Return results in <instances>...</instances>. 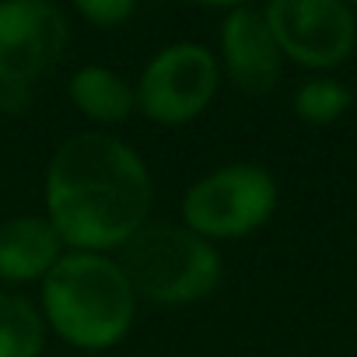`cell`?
<instances>
[{
  "label": "cell",
  "instance_id": "ba28073f",
  "mask_svg": "<svg viewBox=\"0 0 357 357\" xmlns=\"http://www.w3.org/2000/svg\"><path fill=\"white\" fill-rule=\"evenodd\" d=\"M221 53H225V67H228L231 81L242 91L263 95L280 77L284 53H280L263 11H256V8H235L225 18V25H221Z\"/></svg>",
  "mask_w": 357,
  "mask_h": 357
},
{
  "label": "cell",
  "instance_id": "8992f818",
  "mask_svg": "<svg viewBox=\"0 0 357 357\" xmlns=\"http://www.w3.org/2000/svg\"><path fill=\"white\" fill-rule=\"evenodd\" d=\"M263 18L280 53L305 67H336L357 43V22L340 0H273Z\"/></svg>",
  "mask_w": 357,
  "mask_h": 357
},
{
  "label": "cell",
  "instance_id": "5b68a950",
  "mask_svg": "<svg viewBox=\"0 0 357 357\" xmlns=\"http://www.w3.org/2000/svg\"><path fill=\"white\" fill-rule=\"evenodd\" d=\"M133 91L147 119L165 126L190 123L211 105L218 91V60L200 43H175L144 67Z\"/></svg>",
  "mask_w": 357,
  "mask_h": 357
},
{
  "label": "cell",
  "instance_id": "4fadbf2b",
  "mask_svg": "<svg viewBox=\"0 0 357 357\" xmlns=\"http://www.w3.org/2000/svg\"><path fill=\"white\" fill-rule=\"evenodd\" d=\"M133 11L137 8L130 4V0H77V15L88 18L91 25H98V29H116Z\"/></svg>",
  "mask_w": 357,
  "mask_h": 357
},
{
  "label": "cell",
  "instance_id": "8fae6325",
  "mask_svg": "<svg viewBox=\"0 0 357 357\" xmlns=\"http://www.w3.org/2000/svg\"><path fill=\"white\" fill-rule=\"evenodd\" d=\"M46 322L29 298L0 291V357H43Z\"/></svg>",
  "mask_w": 357,
  "mask_h": 357
},
{
  "label": "cell",
  "instance_id": "9c48e42d",
  "mask_svg": "<svg viewBox=\"0 0 357 357\" xmlns=\"http://www.w3.org/2000/svg\"><path fill=\"white\" fill-rule=\"evenodd\" d=\"M63 238L39 214L8 218L0 225V280L29 284L43 280L63 256Z\"/></svg>",
  "mask_w": 357,
  "mask_h": 357
},
{
  "label": "cell",
  "instance_id": "7c38bea8",
  "mask_svg": "<svg viewBox=\"0 0 357 357\" xmlns=\"http://www.w3.org/2000/svg\"><path fill=\"white\" fill-rule=\"evenodd\" d=\"M347 105H350V91L340 81H308L294 95V109L308 123H333L347 112Z\"/></svg>",
  "mask_w": 357,
  "mask_h": 357
},
{
  "label": "cell",
  "instance_id": "30bf717a",
  "mask_svg": "<svg viewBox=\"0 0 357 357\" xmlns=\"http://www.w3.org/2000/svg\"><path fill=\"white\" fill-rule=\"evenodd\" d=\"M70 102L95 123H123L137 109V91L109 67H81L70 77Z\"/></svg>",
  "mask_w": 357,
  "mask_h": 357
},
{
  "label": "cell",
  "instance_id": "277c9868",
  "mask_svg": "<svg viewBox=\"0 0 357 357\" xmlns=\"http://www.w3.org/2000/svg\"><path fill=\"white\" fill-rule=\"evenodd\" d=\"M277 183L259 165H225L183 197V225L200 238H242L270 221Z\"/></svg>",
  "mask_w": 357,
  "mask_h": 357
},
{
  "label": "cell",
  "instance_id": "3957f363",
  "mask_svg": "<svg viewBox=\"0 0 357 357\" xmlns=\"http://www.w3.org/2000/svg\"><path fill=\"white\" fill-rule=\"evenodd\" d=\"M133 294L154 305H186L211 294L221 280L218 249L186 225H144L116 259Z\"/></svg>",
  "mask_w": 357,
  "mask_h": 357
},
{
  "label": "cell",
  "instance_id": "52a82bcc",
  "mask_svg": "<svg viewBox=\"0 0 357 357\" xmlns=\"http://www.w3.org/2000/svg\"><path fill=\"white\" fill-rule=\"evenodd\" d=\"M70 25L46 0L0 4V84H32L53 70L67 50Z\"/></svg>",
  "mask_w": 357,
  "mask_h": 357
},
{
  "label": "cell",
  "instance_id": "7a4b0ae2",
  "mask_svg": "<svg viewBox=\"0 0 357 357\" xmlns=\"http://www.w3.org/2000/svg\"><path fill=\"white\" fill-rule=\"evenodd\" d=\"M137 315V294L116 259L63 252L43 277V322L81 350L116 347Z\"/></svg>",
  "mask_w": 357,
  "mask_h": 357
},
{
  "label": "cell",
  "instance_id": "6da1fadb",
  "mask_svg": "<svg viewBox=\"0 0 357 357\" xmlns=\"http://www.w3.org/2000/svg\"><path fill=\"white\" fill-rule=\"evenodd\" d=\"M151 211L144 158L109 133L63 140L46 168V221L74 252L123 249Z\"/></svg>",
  "mask_w": 357,
  "mask_h": 357
}]
</instances>
